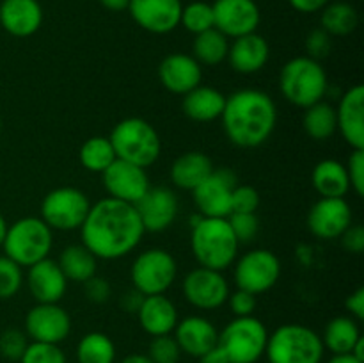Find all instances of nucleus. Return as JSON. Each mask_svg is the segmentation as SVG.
Segmentation results:
<instances>
[{"instance_id":"1","label":"nucleus","mask_w":364,"mask_h":363,"mask_svg":"<svg viewBox=\"0 0 364 363\" xmlns=\"http://www.w3.org/2000/svg\"><path fill=\"white\" fill-rule=\"evenodd\" d=\"M139 214L130 203L105 198L89 209L80 226L82 244L102 260H117L130 255L144 237Z\"/></svg>"},{"instance_id":"2","label":"nucleus","mask_w":364,"mask_h":363,"mask_svg":"<svg viewBox=\"0 0 364 363\" xmlns=\"http://www.w3.org/2000/svg\"><path fill=\"white\" fill-rule=\"evenodd\" d=\"M220 120L231 144L258 148L276 130L277 107L272 96L262 89H238L226 96Z\"/></svg>"},{"instance_id":"3","label":"nucleus","mask_w":364,"mask_h":363,"mask_svg":"<svg viewBox=\"0 0 364 363\" xmlns=\"http://www.w3.org/2000/svg\"><path fill=\"white\" fill-rule=\"evenodd\" d=\"M192 255L199 267L226 270L237 260L238 241L231 230L228 217H203L192 219L191 224Z\"/></svg>"},{"instance_id":"4","label":"nucleus","mask_w":364,"mask_h":363,"mask_svg":"<svg viewBox=\"0 0 364 363\" xmlns=\"http://www.w3.org/2000/svg\"><path fill=\"white\" fill-rule=\"evenodd\" d=\"M279 89L287 102L306 109L323 100L329 89V80L320 60L299 56L281 68Z\"/></svg>"},{"instance_id":"5","label":"nucleus","mask_w":364,"mask_h":363,"mask_svg":"<svg viewBox=\"0 0 364 363\" xmlns=\"http://www.w3.org/2000/svg\"><path fill=\"white\" fill-rule=\"evenodd\" d=\"M116 157L139 167H151L162 152L159 132L142 117H124L109 135Z\"/></svg>"},{"instance_id":"6","label":"nucleus","mask_w":364,"mask_h":363,"mask_svg":"<svg viewBox=\"0 0 364 363\" xmlns=\"http://www.w3.org/2000/svg\"><path fill=\"white\" fill-rule=\"evenodd\" d=\"M322 337L304 324H283L269 335L265 356L269 363H322Z\"/></svg>"},{"instance_id":"7","label":"nucleus","mask_w":364,"mask_h":363,"mask_svg":"<svg viewBox=\"0 0 364 363\" xmlns=\"http://www.w3.org/2000/svg\"><path fill=\"white\" fill-rule=\"evenodd\" d=\"M4 253L20 267H31L48 258L53 248V230L41 217H21L7 228Z\"/></svg>"},{"instance_id":"8","label":"nucleus","mask_w":364,"mask_h":363,"mask_svg":"<svg viewBox=\"0 0 364 363\" xmlns=\"http://www.w3.org/2000/svg\"><path fill=\"white\" fill-rule=\"evenodd\" d=\"M269 331L255 315L235 317L219 333V345L230 363H258L265 356Z\"/></svg>"},{"instance_id":"9","label":"nucleus","mask_w":364,"mask_h":363,"mask_svg":"<svg viewBox=\"0 0 364 363\" xmlns=\"http://www.w3.org/2000/svg\"><path fill=\"white\" fill-rule=\"evenodd\" d=\"M178 276L176 258L167 249L151 248L135 256L130 269V280L142 295L166 294Z\"/></svg>"},{"instance_id":"10","label":"nucleus","mask_w":364,"mask_h":363,"mask_svg":"<svg viewBox=\"0 0 364 363\" xmlns=\"http://www.w3.org/2000/svg\"><path fill=\"white\" fill-rule=\"evenodd\" d=\"M89 209L91 201L84 191L77 187H57L43 198L41 219L52 230H80Z\"/></svg>"},{"instance_id":"11","label":"nucleus","mask_w":364,"mask_h":363,"mask_svg":"<svg viewBox=\"0 0 364 363\" xmlns=\"http://www.w3.org/2000/svg\"><path fill=\"white\" fill-rule=\"evenodd\" d=\"M235 283L237 288L251 294H265L276 287L281 276V262L270 249L256 248L235 260Z\"/></svg>"},{"instance_id":"12","label":"nucleus","mask_w":364,"mask_h":363,"mask_svg":"<svg viewBox=\"0 0 364 363\" xmlns=\"http://www.w3.org/2000/svg\"><path fill=\"white\" fill-rule=\"evenodd\" d=\"M181 290L185 299L194 308L199 310H219L226 305L230 295V283L220 270L196 267L181 281Z\"/></svg>"},{"instance_id":"13","label":"nucleus","mask_w":364,"mask_h":363,"mask_svg":"<svg viewBox=\"0 0 364 363\" xmlns=\"http://www.w3.org/2000/svg\"><path fill=\"white\" fill-rule=\"evenodd\" d=\"M238 185L237 174L230 167H219L210 173L192 191L194 203L203 217H228L231 214V194Z\"/></svg>"},{"instance_id":"14","label":"nucleus","mask_w":364,"mask_h":363,"mask_svg":"<svg viewBox=\"0 0 364 363\" xmlns=\"http://www.w3.org/2000/svg\"><path fill=\"white\" fill-rule=\"evenodd\" d=\"M71 333V317L59 302H38L25 317V335L32 342L60 344Z\"/></svg>"},{"instance_id":"15","label":"nucleus","mask_w":364,"mask_h":363,"mask_svg":"<svg viewBox=\"0 0 364 363\" xmlns=\"http://www.w3.org/2000/svg\"><path fill=\"white\" fill-rule=\"evenodd\" d=\"M103 187L109 192V198L117 201L130 203L135 205L142 196L151 187L149 177L144 167H139L135 164L124 162L116 159L105 171L102 173Z\"/></svg>"},{"instance_id":"16","label":"nucleus","mask_w":364,"mask_h":363,"mask_svg":"<svg viewBox=\"0 0 364 363\" xmlns=\"http://www.w3.org/2000/svg\"><path fill=\"white\" fill-rule=\"evenodd\" d=\"M134 206L144 231L160 233L173 226L176 221L180 201L173 189L156 185V187H149L148 192Z\"/></svg>"},{"instance_id":"17","label":"nucleus","mask_w":364,"mask_h":363,"mask_svg":"<svg viewBox=\"0 0 364 363\" xmlns=\"http://www.w3.org/2000/svg\"><path fill=\"white\" fill-rule=\"evenodd\" d=\"M213 7V27L226 38L256 32L259 25V7L255 0H215Z\"/></svg>"},{"instance_id":"18","label":"nucleus","mask_w":364,"mask_h":363,"mask_svg":"<svg viewBox=\"0 0 364 363\" xmlns=\"http://www.w3.org/2000/svg\"><path fill=\"white\" fill-rule=\"evenodd\" d=\"M352 224V209L345 198H320L308 212V228L320 241H334Z\"/></svg>"},{"instance_id":"19","label":"nucleus","mask_w":364,"mask_h":363,"mask_svg":"<svg viewBox=\"0 0 364 363\" xmlns=\"http://www.w3.org/2000/svg\"><path fill=\"white\" fill-rule=\"evenodd\" d=\"M181 0H130L132 20L151 34H169L180 25Z\"/></svg>"},{"instance_id":"20","label":"nucleus","mask_w":364,"mask_h":363,"mask_svg":"<svg viewBox=\"0 0 364 363\" xmlns=\"http://www.w3.org/2000/svg\"><path fill=\"white\" fill-rule=\"evenodd\" d=\"M159 78L167 91L183 96L194 88L201 85L203 68L188 53L174 52L164 57L162 63H160Z\"/></svg>"},{"instance_id":"21","label":"nucleus","mask_w":364,"mask_h":363,"mask_svg":"<svg viewBox=\"0 0 364 363\" xmlns=\"http://www.w3.org/2000/svg\"><path fill=\"white\" fill-rule=\"evenodd\" d=\"M174 340L181 352L199 358L219 344V331L212 320L203 315H188L178 320L174 327Z\"/></svg>"},{"instance_id":"22","label":"nucleus","mask_w":364,"mask_h":363,"mask_svg":"<svg viewBox=\"0 0 364 363\" xmlns=\"http://www.w3.org/2000/svg\"><path fill=\"white\" fill-rule=\"evenodd\" d=\"M27 287L36 302H59L68 290V280L57 260L45 258L28 267Z\"/></svg>"},{"instance_id":"23","label":"nucleus","mask_w":364,"mask_h":363,"mask_svg":"<svg viewBox=\"0 0 364 363\" xmlns=\"http://www.w3.org/2000/svg\"><path fill=\"white\" fill-rule=\"evenodd\" d=\"M336 125L352 149H364V88L361 84L341 96L336 109Z\"/></svg>"},{"instance_id":"24","label":"nucleus","mask_w":364,"mask_h":363,"mask_svg":"<svg viewBox=\"0 0 364 363\" xmlns=\"http://www.w3.org/2000/svg\"><path fill=\"white\" fill-rule=\"evenodd\" d=\"M270 59V46L263 36L251 32V34L235 38L230 43L226 60L231 70L242 75H252L262 71Z\"/></svg>"},{"instance_id":"25","label":"nucleus","mask_w":364,"mask_h":363,"mask_svg":"<svg viewBox=\"0 0 364 363\" xmlns=\"http://www.w3.org/2000/svg\"><path fill=\"white\" fill-rule=\"evenodd\" d=\"M43 23V9L38 0H2L0 25L14 38L36 34Z\"/></svg>"},{"instance_id":"26","label":"nucleus","mask_w":364,"mask_h":363,"mask_svg":"<svg viewBox=\"0 0 364 363\" xmlns=\"http://www.w3.org/2000/svg\"><path fill=\"white\" fill-rule=\"evenodd\" d=\"M141 327L149 337L171 335L178 324V310L166 294L144 295L137 312Z\"/></svg>"},{"instance_id":"27","label":"nucleus","mask_w":364,"mask_h":363,"mask_svg":"<svg viewBox=\"0 0 364 363\" xmlns=\"http://www.w3.org/2000/svg\"><path fill=\"white\" fill-rule=\"evenodd\" d=\"M226 96L215 88L210 85H198L187 95H183V112L188 120L198 121V123H210V121L219 120L224 110Z\"/></svg>"},{"instance_id":"28","label":"nucleus","mask_w":364,"mask_h":363,"mask_svg":"<svg viewBox=\"0 0 364 363\" xmlns=\"http://www.w3.org/2000/svg\"><path fill=\"white\" fill-rule=\"evenodd\" d=\"M215 169L212 159L203 152H185L171 166V182L183 191H194Z\"/></svg>"},{"instance_id":"29","label":"nucleus","mask_w":364,"mask_h":363,"mask_svg":"<svg viewBox=\"0 0 364 363\" xmlns=\"http://www.w3.org/2000/svg\"><path fill=\"white\" fill-rule=\"evenodd\" d=\"M311 182L320 198H345L350 191L347 167L340 160L334 159L320 160L313 167Z\"/></svg>"},{"instance_id":"30","label":"nucleus","mask_w":364,"mask_h":363,"mask_svg":"<svg viewBox=\"0 0 364 363\" xmlns=\"http://www.w3.org/2000/svg\"><path fill=\"white\" fill-rule=\"evenodd\" d=\"M361 337L358 320L350 315H340L327 322L322 335V344L333 354H350Z\"/></svg>"},{"instance_id":"31","label":"nucleus","mask_w":364,"mask_h":363,"mask_svg":"<svg viewBox=\"0 0 364 363\" xmlns=\"http://www.w3.org/2000/svg\"><path fill=\"white\" fill-rule=\"evenodd\" d=\"M57 263L66 280L77 281V283L87 281L89 278L95 276L96 269H98V258L84 244H71L64 248Z\"/></svg>"},{"instance_id":"32","label":"nucleus","mask_w":364,"mask_h":363,"mask_svg":"<svg viewBox=\"0 0 364 363\" xmlns=\"http://www.w3.org/2000/svg\"><path fill=\"white\" fill-rule=\"evenodd\" d=\"M302 128L315 141H327L338 130L336 109L323 100L306 107L302 114Z\"/></svg>"},{"instance_id":"33","label":"nucleus","mask_w":364,"mask_h":363,"mask_svg":"<svg viewBox=\"0 0 364 363\" xmlns=\"http://www.w3.org/2000/svg\"><path fill=\"white\" fill-rule=\"evenodd\" d=\"M228 50H230V41L215 27L196 34L194 43H192V57L205 66H217L224 63Z\"/></svg>"},{"instance_id":"34","label":"nucleus","mask_w":364,"mask_h":363,"mask_svg":"<svg viewBox=\"0 0 364 363\" xmlns=\"http://www.w3.org/2000/svg\"><path fill=\"white\" fill-rule=\"evenodd\" d=\"M359 23L358 11L354 6L347 2H333L327 4L322 9L320 18V27L331 36H348L355 31Z\"/></svg>"},{"instance_id":"35","label":"nucleus","mask_w":364,"mask_h":363,"mask_svg":"<svg viewBox=\"0 0 364 363\" xmlns=\"http://www.w3.org/2000/svg\"><path fill=\"white\" fill-rule=\"evenodd\" d=\"M116 345L109 335L91 331L84 335L77 345V363H114Z\"/></svg>"},{"instance_id":"36","label":"nucleus","mask_w":364,"mask_h":363,"mask_svg":"<svg viewBox=\"0 0 364 363\" xmlns=\"http://www.w3.org/2000/svg\"><path fill=\"white\" fill-rule=\"evenodd\" d=\"M78 159H80V164L85 169L91 171V173L102 174L117 157L109 137L95 135V137H89L87 141L80 146Z\"/></svg>"},{"instance_id":"37","label":"nucleus","mask_w":364,"mask_h":363,"mask_svg":"<svg viewBox=\"0 0 364 363\" xmlns=\"http://www.w3.org/2000/svg\"><path fill=\"white\" fill-rule=\"evenodd\" d=\"M180 25H183L185 31L192 34H201V32L213 28V7L212 4H206L198 0L183 6L181 9Z\"/></svg>"},{"instance_id":"38","label":"nucleus","mask_w":364,"mask_h":363,"mask_svg":"<svg viewBox=\"0 0 364 363\" xmlns=\"http://www.w3.org/2000/svg\"><path fill=\"white\" fill-rule=\"evenodd\" d=\"M23 283L21 267L6 255L0 256V299H11L20 292Z\"/></svg>"},{"instance_id":"39","label":"nucleus","mask_w":364,"mask_h":363,"mask_svg":"<svg viewBox=\"0 0 364 363\" xmlns=\"http://www.w3.org/2000/svg\"><path fill=\"white\" fill-rule=\"evenodd\" d=\"M20 363H66V354L59 344L31 342L21 354Z\"/></svg>"},{"instance_id":"40","label":"nucleus","mask_w":364,"mask_h":363,"mask_svg":"<svg viewBox=\"0 0 364 363\" xmlns=\"http://www.w3.org/2000/svg\"><path fill=\"white\" fill-rule=\"evenodd\" d=\"M146 354L153 363H180L181 349L173 335H160L153 337Z\"/></svg>"},{"instance_id":"41","label":"nucleus","mask_w":364,"mask_h":363,"mask_svg":"<svg viewBox=\"0 0 364 363\" xmlns=\"http://www.w3.org/2000/svg\"><path fill=\"white\" fill-rule=\"evenodd\" d=\"M228 223H230L238 244H249L255 241L259 231V221L256 214H230Z\"/></svg>"},{"instance_id":"42","label":"nucleus","mask_w":364,"mask_h":363,"mask_svg":"<svg viewBox=\"0 0 364 363\" xmlns=\"http://www.w3.org/2000/svg\"><path fill=\"white\" fill-rule=\"evenodd\" d=\"M27 335L20 330H6L0 335V354L11 362H20L21 354L27 349Z\"/></svg>"},{"instance_id":"43","label":"nucleus","mask_w":364,"mask_h":363,"mask_svg":"<svg viewBox=\"0 0 364 363\" xmlns=\"http://www.w3.org/2000/svg\"><path fill=\"white\" fill-rule=\"evenodd\" d=\"M259 194L251 185H237L231 194V214H256Z\"/></svg>"},{"instance_id":"44","label":"nucleus","mask_w":364,"mask_h":363,"mask_svg":"<svg viewBox=\"0 0 364 363\" xmlns=\"http://www.w3.org/2000/svg\"><path fill=\"white\" fill-rule=\"evenodd\" d=\"M333 50V36L327 34L322 27L315 28L306 38V56L315 60L326 59Z\"/></svg>"},{"instance_id":"45","label":"nucleus","mask_w":364,"mask_h":363,"mask_svg":"<svg viewBox=\"0 0 364 363\" xmlns=\"http://www.w3.org/2000/svg\"><path fill=\"white\" fill-rule=\"evenodd\" d=\"M347 174L350 189L363 198L364 196V149H352L347 162Z\"/></svg>"},{"instance_id":"46","label":"nucleus","mask_w":364,"mask_h":363,"mask_svg":"<svg viewBox=\"0 0 364 363\" xmlns=\"http://www.w3.org/2000/svg\"><path fill=\"white\" fill-rule=\"evenodd\" d=\"M226 302L230 305L231 313H233L235 317L255 315L256 305H258V302H256V295L247 290H242V288L230 292Z\"/></svg>"},{"instance_id":"47","label":"nucleus","mask_w":364,"mask_h":363,"mask_svg":"<svg viewBox=\"0 0 364 363\" xmlns=\"http://www.w3.org/2000/svg\"><path fill=\"white\" fill-rule=\"evenodd\" d=\"M84 294L87 298V301L96 302V305H102L112 294V288H110L109 281L102 276H92L87 281H84Z\"/></svg>"},{"instance_id":"48","label":"nucleus","mask_w":364,"mask_h":363,"mask_svg":"<svg viewBox=\"0 0 364 363\" xmlns=\"http://www.w3.org/2000/svg\"><path fill=\"white\" fill-rule=\"evenodd\" d=\"M341 244L348 253L361 255L364 251V228L361 224H350L341 235Z\"/></svg>"},{"instance_id":"49","label":"nucleus","mask_w":364,"mask_h":363,"mask_svg":"<svg viewBox=\"0 0 364 363\" xmlns=\"http://www.w3.org/2000/svg\"><path fill=\"white\" fill-rule=\"evenodd\" d=\"M345 308L350 313V317H354L358 322H361L364 319V288L359 287L345 299Z\"/></svg>"},{"instance_id":"50","label":"nucleus","mask_w":364,"mask_h":363,"mask_svg":"<svg viewBox=\"0 0 364 363\" xmlns=\"http://www.w3.org/2000/svg\"><path fill=\"white\" fill-rule=\"evenodd\" d=\"M142 299H144V295H142L141 292L135 290V288H130L128 292H124V295H121L119 305L124 312L137 313L139 308H141V305H142Z\"/></svg>"},{"instance_id":"51","label":"nucleus","mask_w":364,"mask_h":363,"mask_svg":"<svg viewBox=\"0 0 364 363\" xmlns=\"http://www.w3.org/2000/svg\"><path fill=\"white\" fill-rule=\"evenodd\" d=\"M290 6L294 7L295 11L304 14H311V13H318L322 11L323 7L329 4V0H288Z\"/></svg>"},{"instance_id":"52","label":"nucleus","mask_w":364,"mask_h":363,"mask_svg":"<svg viewBox=\"0 0 364 363\" xmlns=\"http://www.w3.org/2000/svg\"><path fill=\"white\" fill-rule=\"evenodd\" d=\"M199 363H230V358H228L226 352L220 349V345L217 344L215 347L210 349L208 352L199 356Z\"/></svg>"},{"instance_id":"53","label":"nucleus","mask_w":364,"mask_h":363,"mask_svg":"<svg viewBox=\"0 0 364 363\" xmlns=\"http://www.w3.org/2000/svg\"><path fill=\"white\" fill-rule=\"evenodd\" d=\"M100 4H102L105 9L109 11H124L128 9V4H130V0H100Z\"/></svg>"},{"instance_id":"54","label":"nucleus","mask_w":364,"mask_h":363,"mask_svg":"<svg viewBox=\"0 0 364 363\" xmlns=\"http://www.w3.org/2000/svg\"><path fill=\"white\" fill-rule=\"evenodd\" d=\"M121 363H153V362L149 359L148 354H139V352H135V354L124 356V358L121 359Z\"/></svg>"},{"instance_id":"55","label":"nucleus","mask_w":364,"mask_h":363,"mask_svg":"<svg viewBox=\"0 0 364 363\" xmlns=\"http://www.w3.org/2000/svg\"><path fill=\"white\" fill-rule=\"evenodd\" d=\"M327 363H363L352 354H334Z\"/></svg>"},{"instance_id":"56","label":"nucleus","mask_w":364,"mask_h":363,"mask_svg":"<svg viewBox=\"0 0 364 363\" xmlns=\"http://www.w3.org/2000/svg\"><path fill=\"white\" fill-rule=\"evenodd\" d=\"M7 228H9V224H7V221L4 219V216L0 214V246L4 244V238H6L7 235Z\"/></svg>"},{"instance_id":"57","label":"nucleus","mask_w":364,"mask_h":363,"mask_svg":"<svg viewBox=\"0 0 364 363\" xmlns=\"http://www.w3.org/2000/svg\"><path fill=\"white\" fill-rule=\"evenodd\" d=\"M0 130H2V117H0Z\"/></svg>"}]
</instances>
